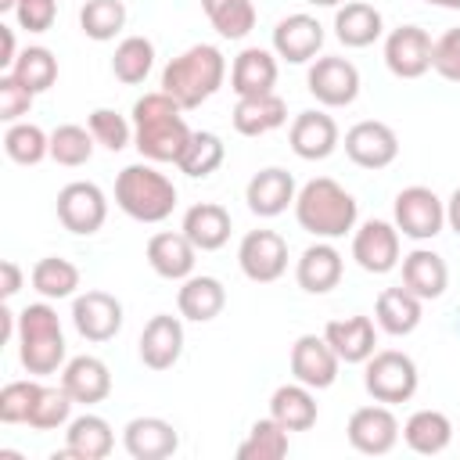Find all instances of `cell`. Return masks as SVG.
<instances>
[{
    "label": "cell",
    "instance_id": "cell-1",
    "mask_svg": "<svg viewBox=\"0 0 460 460\" xmlns=\"http://www.w3.org/2000/svg\"><path fill=\"white\" fill-rule=\"evenodd\" d=\"M190 126L183 119V108L165 93H144L133 104V147L147 158V162H180L187 140H190Z\"/></svg>",
    "mask_w": 460,
    "mask_h": 460
},
{
    "label": "cell",
    "instance_id": "cell-2",
    "mask_svg": "<svg viewBox=\"0 0 460 460\" xmlns=\"http://www.w3.org/2000/svg\"><path fill=\"white\" fill-rule=\"evenodd\" d=\"M295 219L316 241H334V237H345L356 226L359 205L338 180L316 176L295 194Z\"/></svg>",
    "mask_w": 460,
    "mask_h": 460
},
{
    "label": "cell",
    "instance_id": "cell-3",
    "mask_svg": "<svg viewBox=\"0 0 460 460\" xmlns=\"http://www.w3.org/2000/svg\"><path fill=\"white\" fill-rule=\"evenodd\" d=\"M226 79V58L212 43H194L176 54L162 72V90L187 111L205 104Z\"/></svg>",
    "mask_w": 460,
    "mask_h": 460
},
{
    "label": "cell",
    "instance_id": "cell-4",
    "mask_svg": "<svg viewBox=\"0 0 460 460\" xmlns=\"http://www.w3.org/2000/svg\"><path fill=\"white\" fill-rule=\"evenodd\" d=\"M115 205L137 223H162L176 208V187L151 162H133L115 176Z\"/></svg>",
    "mask_w": 460,
    "mask_h": 460
},
{
    "label": "cell",
    "instance_id": "cell-5",
    "mask_svg": "<svg viewBox=\"0 0 460 460\" xmlns=\"http://www.w3.org/2000/svg\"><path fill=\"white\" fill-rule=\"evenodd\" d=\"M18 359L36 377L58 374V367H65V334L54 305L32 302L18 313Z\"/></svg>",
    "mask_w": 460,
    "mask_h": 460
},
{
    "label": "cell",
    "instance_id": "cell-6",
    "mask_svg": "<svg viewBox=\"0 0 460 460\" xmlns=\"http://www.w3.org/2000/svg\"><path fill=\"white\" fill-rule=\"evenodd\" d=\"M363 367H367L363 370V388L370 392L374 402H385V406L410 402L417 385H420L417 363L406 352H399V349H381Z\"/></svg>",
    "mask_w": 460,
    "mask_h": 460
},
{
    "label": "cell",
    "instance_id": "cell-7",
    "mask_svg": "<svg viewBox=\"0 0 460 460\" xmlns=\"http://www.w3.org/2000/svg\"><path fill=\"white\" fill-rule=\"evenodd\" d=\"M395 226L410 241H431L446 226V201L431 187H402L395 194Z\"/></svg>",
    "mask_w": 460,
    "mask_h": 460
},
{
    "label": "cell",
    "instance_id": "cell-8",
    "mask_svg": "<svg viewBox=\"0 0 460 460\" xmlns=\"http://www.w3.org/2000/svg\"><path fill=\"white\" fill-rule=\"evenodd\" d=\"M58 223L68 230V234H97L108 219V198L97 183L90 180H72L58 190Z\"/></svg>",
    "mask_w": 460,
    "mask_h": 460
},
{
    "label": "cell",
    "instance_id": "cell-9",
    "mask_svg": "<svg viewBox=\"0 0 460 460\" xmlns=\"http://www.w3.org/2000/svg\"><path fill=\"white\" fill-rule=\"evenodd\" d=\"M237 266L252 284H273L288 270V241L277 230H248L237 244Z\"/></svg>",
    "mask_w": 460,
    "mask_h": 460
},
{
    "label": "cell",
    "instance_id": "cell-10",
    "mask_svg": "<svg viewBox=\"0 0 460 460\" xmlns=\"http://www.w3.org/2000/svg\"><path fill=\"white\" fill-rule=\"evenodd\" d=\"M305 86L323 108H349L359 97V68L349 58L327 54L309 65Z\"/></svg>",
    "mask_w": 460,
    "mask_h": 460
},
{
    "label": "cell",
    "instance_id": "cell-11",
    "mask_svg": "<svg viewBox=\"0 0 460 460\" xmlns=\"http://www.w3.org/2000/svg\"><path fill=\"white\" fill-rule=\"evenodd\" d=\"M399 431H402V428H399L392 406H385V402L352 410L349 428H345L349 446H352L356 453H363V456H385V453H392L395 442H399Z\"/></svg>",
    "mask_w": 460,
    "mask_h": 460
},
{
    "label": "cell",
    "instance_id": "cell-12",
    "mask_svg": "<svg viewBox=\"0 0 460 460\" xmlns=\"http://www.w3.org/2000/svg\"><path fill=\"white\" fill-rule=\"evenodd\" d=\"M435 40L420 25H399L385 36V65L395 79H420L431 68Z\"/></svg>",
    "mask_w": 460,
    "mask_h": 460
},
{
    "label": "cell",
    "instance_id": "cell-13",
    "mask_svg": "<svg viewBox=\"0 0 460 460\" xmlns=\"http://www.w3.org/2000/svg\"><path fill=\"white\" fill-rule=\"evenodd\" d=\"M345 155L359 169H388L399 158V137L388 122L363 119L345 133Z\"/></svg>",
    "mask_w": 460,
    "mask_h": 460
},
{
    "label": "cell",
    "instance_id": "cell-14",
    "mask_svg": "<svg viewBox=\"0 0 460 460\" xmlns=\"http://www.w3.org/2000/svg\"><path fill=\"white\" fill-rule=\"evenodd\" d=\"M72 327L86 341H111L122 331V302L108 291H83L72 298Z\"/></svg>",
    "mask_w": 460,
    "mask_h": 460
},
{
    "label": "cell",
    "instance_id": "cell-15",
    "mask_svg": "<svg viewBox=\"0 0 460 460\" xmlns=\"http://www.w3.org/2000/svg\"><path fill=\"white\" fill-rule=\"evenodd\" d=\"M352 259L367 273H392L399 266V226L388 219H367L352 234Z\"/></svg>",
    "mask_w": 460,
    "mask_h": 460
},
{
    "label": "cell",
    "instance_id": "cell-16",
    "mask_svg": "<svg viewBox=\"0 0 460 460\" xmlns=\"http://www.w3.org/2000/svg\"><path fill=\"white\" fill-rule=\"evenodd\" d=\"M338 367H341V359L327 345L323 334H302V338H295V345H291V377L295 381L309 385L313 392L316 388H331L334 377H338Z\"/></svg>",
    "mask_w": 460,
    "mask_h": 460
},
{
    "label": "cell",
    "instance_id": "cell-17",
    "mask_svg": "<svg viewBox=\"0 0 460 460\" xmlns=\"http://www.w3.org/2000/svg\"><path fill=\"white\" fill-rule=\"evenodd\" d=\"M288 144L302 162H323L341 144V133L327 111H298L288 129Z\"/></svg>",
    "mask_w": 460,
    "mask_h": 460
},
{
    "label": "cell",
    "instance_id": "cell-18",
    "mask_svg": "<svg viewBox=\"0 0 460 460\" xmlns=\"http://www.w3.org/2000/svg\"><path fill=\"white\" fill-rule=\"evenodd\" d=\"M320 47H323V25L313 14H288L273 25V54L291 65L316 61Z\"/></svg>",
    "mask_w": 460,
    "mask_h": 460
},
{
    "label": "cell",
    "instance_id": "cell-19",
    "mask_svg": "<svg viewBox=\"0 0 460 460\" xmlns=\"http://www.w3.org/2000/svg\"><path fill=\"white\" fill-rule=\"evenodd\" d=\"M295 194H298L295 190V176L288 169H280V165L259 169L244 187V201L259 219H273V216L288 212V205H295Z\"/></svg>",
    "mask_w": 460,
    "mask_h": 460
},
{
    "label": "cell",
    "instance_id": "cell-20",
    "mask_svg": "<svg viewBox=\"0 0 460 460\" xmlns=\"http://www.w3.org/2000/svg\"><path fill=\"white\" fill-rule=\"evenodd\" d=\"M140 363L147 370H169L183 352V323L180 316L155 313L140 331Z\"/></svg>",
    "mask_w": 460,
    "mask_h": 460
},
{
    "label": "cell",
    "instance_id": "cell-21",
    "mask_svg": "<svg viewBox=\"0 0 460 460\" xmlns=\"http://www.w3.org/2000/svg\"><path fill=\"white\" fill-rule=\"evenodd\" d=\"M122 446L133 460H165L180 449V435L165 417H133L122 428Z\"/></svg>",
    "mask_w": 460,
    "mask_h": 460
},
{
    "label": "cell",
    "instance_id": "cell-22",
    "mask_svg": "<svg viewBox=\"0 0 460 460\" xmlns=\"http://www.w3.org/2000/svg\"><path fill=\"white\" fill-rule=\"evenodd\" d=\"M341 270H345L341 252H338L331 241H316V244H309V248L298 255V262H295V280H298V288L309 291V295H327V291L338 288Z\"/></svg>",
    "mask_w": 460,
    "mask_h": 460
},
{
    "label": "cell",
    "instance_id": "cell-23",
    "mask_svg": "<svg viewBox=\"0 0 460 460\" xmlns=\"http://www.w3.org/2000/svg\"><path fill=\"white\" fill-rule=\"evenodd\" d=\"M61 388L83 406L104 402L111 395V370L97 356H72L61 367Z\"/></svg>",
    "mask_w": 460,
    "mask_h": 460
},
{
    "label": "cell",
    "instance_id": "cell-24",
    "mask_svg": "<svg viewBox=\"0 0 460 460\" xmlns=\"http://www.w3.org/2000/svg\"><path fill=\"white\" fill-rule=\"evenodd\" d=\"M115 449V431L97 413H79L65 424V449L54 456H75V460H104Z\"/></svg>",
    "mask_w": 460,
    "mask_h": 460
},
{
    "label": "cell",
    "instance_id": "cell-25",
    "mask_svg": "<svg viewBox=\"0 0 460 460\" xmlns=\"http://www.w3.org/2000/svg\"><path fill=\"white\" fill-rule=\"evenodd\" d=\"M323 338L327 345L338 352L341 363H367L374 352H377V331H374V320L356 313V316H345V320H331L323 327Z\"/></svg>",
    "mask_w": 460,
    "mask_h": 460
},
{
    "label": "cell",
    "instance_id": "cell-26",
    "mask_svg": "<svg viewBox=\"0 0 460 460\" xmlns=\"http://www.w3.org/2000/svg\"><path fill=\"white\" fill-rule=\"evenodd\" d=\"M277 86V54L266 47H244L230 65V90L237 97L273 93Z\"/></svg>",
    "mask_w": 460,
    "mask_h": 460
},
{
    "label": "cell",
    "instance_id": "cell-27",
    "mask_svg": "<svg viewBox=\"0 0 460 460\" xmlns=\"http://www.w3.org/2000/svg\"><path fill=\"white\" fill-rule=\"evenodd\" d=\"M180 230L187 234V241L198 252H219L230 241L234 219L219 201H198V205H190L183 212V226Z\"/></svg>",
    "mask_w": 460,
    "mask_h": 460
},
{
    "label": "cell",
    "instance_id": "cell-28",
    "mask_svg": "<svg viewBox=\"0 0 460 460\" xmlns=\"http://www.w3.org/2000/svg\"><path fill=\"white\" fill-rule=\"evenodd\" d=\"M226 305V288L223 280L208 277V273H190L187 280H180V291H176V309L183 320L190 323H208L223 313Z\"/></svg>",
    "mask_w": 460,
    "mask_h": 460
},
{
    "label": "cell",
    "instance_id": "cell-29",
    "mask_svg": "<svg viewBox=\"0 0 460 460\" xmlns=\"http://www.w3.org/2000/svg\"><path fill=\"white\" fill-rule=\"evenodd\" d=\"M194 255L198 248L187 241V234H172V230H162L147 241V266L165 277V280H187L194 273Z\"/></svg>",
    "mask_w": 460,
    "mask_h": 460
},
{
    "label": "cell",
    "instance_id": "cell-30",
    "mask_svg": "<svg viewBox=\"0 0 460 460\" xmlns=\"http://www.w3.org/2000/svg\"><path fill=\"white\" fill-rule=\"evenodd\" d=\"M449 284V266L438 252L431 248H413L410 255H402V288L413 291L420 302H431L446 291Z\"/></svg>",
    "mask_w": 460,
    "mask_h": 460
},
{
    "label": "cell",
    "instance_id": "cell-31",
    "mask_svg": "<svg viewBox=\"0 0 460 460\" xmlns=\"http://www.w3.org/2000/svg\"><path fill=\"white\" fill-rule=\"evenodd\" d=\"M288 122V104L277 93H255V97H237L234 104V129L241 137H266Z\"/></svg>",
    "mask_w": 460,
    "mask_h": 460
},
{
    "label": "cell",
    "instance_id": "cell-32",
    "mask_svg": "<svg viewBox=\"0 0 460 460\" xmlns=\"http://www.w3.org/2000/svg\"><path fill=\"white\" fill-rule=\"evenodd\" d=\"M420 313H424V302H420L413 291H406L402 284H399V288H385V291L377 295V305H374L377 327H381L385 334H392V338L413 334L417 323H420Z\"/></svg>",
    "mask_w": 460,
    "mask_h": 460
},
{
    "label": "cell",
    "instance_id": "cell-33",
    "mask_svg": "<svg viewBox=\"0 0 460 460\" xmlns=\"http://www.w3.org/2000/svg\"><path fill=\"white\" fill-rule=\"evenodd\" d=\"M381 32H385V18H381V11H377L374 4L349 0V4H341V7L334 11V36H338L345 47H352V50L370 47Z\"/></svg>",
    "mask_w": 460,
    "mask_h": 460
},
{
    "label": "cell",
    "instance_id": "cell-34",
    "mask_svg": "<svg viewBox=\"0 0 460 460\" xmlns=\"http://www.w3.org/2000/svg\"><path fill=\"white\" fill-rule=\"evenodd\" d=\"M316 395L309 385L302 381H291V385H280L273 388L270 395V417L280 420L288 431H309L316 424Z\"/></svg>",
    "mask_w": 460,
    "mask_h": 460
},
{
    "label": "cell",
    "instance_id": "cell-35",
    "mask_svg": "<svg viewBox=\"0 0 460 460\" xmlns=\"http://www.w3.org/2000/svg\"><path fill=\"white\" fill-rule=\"evenodd\" d=\"M402 442L420 456H435L453 442V424L442 410H417L402 424Z\"/></svg>",
    "mask_w": 460,
    "mask_h": 460
},
{
    "label": "cell",
    "instance_id": "cell-36",
    "mask_svg": "<svg viewBox=\"0 0 460 460\" xmlns=\"http://www.w3.org/2000/svg\"><path fill=\"white\" fill-rule=\"evenodd\" d=\"M223 158H226V144L208 129H194L187 147H183V155H180V162H176V169L187 172L190 180H205L223 165Z\"/></svg>",
    "mask_w": 460,
    "mask_h": 460
},
{
    "label": "cell",
    "instance_id": "cell-37",
    "mask_svg": "<svg viewBox=\"0 0 460 460\" xmlns=\"http://www.w3.org/2000/svg\"><path fill=\"white\" fill-rule=\"evenodd\" d=\"M151 68H155V43L147 36H126L111 54V72L126 86L144 83Z\"/></svg>",
    "mask_w": 460,
    "mask_h": 460
},
{
    "label": "cell",
    "instance_id": "cell-38",
    "mask_svg": "<svg viewBox=\"0 0 460 460\" xmlns=\"http://www.w3.org/2000/svg\"><path fill=\"white\" fill-rule=\"evenodd\" d=\"M29 280L43 298H72L79 291V266L61 255H47L32 266Z\"/></svg>",
    "mask_w": 460,
    "mask_h": 460
},
{
    "label": "cell",
    "instance_id": "cell-39",
    "mask_svg": "<svg viewBox=\"0 0 460 460\" xmlns=\"http://www.w3.org/2000/svg\"><path fill=\"white\" fill-rule=\"evenodd\" d=\"M4 155L14 165H40L50 155V133H43L36 122H11L4 129Z\"/></svg>",
    "mask_w": 460,
    "mask_h": 460
},
{
    "label": "cell",
    "instance_id": "cell-40",
    "mask_svg": "<svg viewBox=\"0 0 460 460\" xmlns=\"http://www.w3.org/2000/svg\"><path fill=\"white\" fill-rule=\"evenodd\" d=\"M288 456V428L273 417H262L248 428V438L237 446V460H280Z\"/></svg>",
    "mask_w": 460,
    "mask_h": 460
},
{
    "label": "cell",
    "instance_id": "cell-41",
    "mask_svg": "<svg viewBox=\"0 0 460 460\" xmlns=\"http://www.w3.org/2000/svg\"><path fill=\"white\" fill-rule=\"evenodd\" d=\"M201 7L223 40H244L255 29V4L252 0H201Z\"/></svg>",
    "mask_w": 460,
    "mask_h": 460
},
{
    "label": "cell",
    "instance_id": "cell-42",
    "mask_svg": "<svg viewBox=\"0 0 460 460\" xmlns=\"http://www.w3.org/2000/svg\"><path fill=\"white\" fill-rule=\"evenodd\" d=\"M126 25V4L122 0H83L79 7V29L97 40V43H108L122 32Z\"/></svg>",
    "mask_w": 460,
    "mask_h": 460
},
{
    "label": "cell",
    "instance_id": "cell-43",
    "mask_svg": "<svg viewBox=\"0 0 460 460\" xmlns=\"http://www.w3.org/2000/svg\"><path fill=\"white\" fill-rule=\"evenodd\" d=\"M11 75L22 86H29L32 93H43V90H50L58 83V58L47 47H25L18 54V61L11 65Z\"/></svg>",
    "mask_w": 460,
    "mask_h": 460
},
{
    "label": "cell",
    "instance_id": "cell-44",
    "mask_svg": "<svg viewBox=\"0 0 460 460\" xmlns=\"http://www.w3.org/2000/svg\"><path fill=\"white\" fill-rule=\"evenodd\" d=\"M93 133H90V126H75V122H61L54 133H50V158L58 162V165H68V169H75V165H86L90 162V155H93Z\"/></svg>",
    "mask_w": 460,
    "mask_h": 460
},
{
    "label": "cell",
    "instance_id": "cell-45",
    "mask_svg": "<svg viewBox=\"0 0 460 460\" xmlns=\"http://www.w3.org/2000/svg\"><path fill=\"white\" fill-rule=\"evenodd\" d=\"M72 406H75V399L61 385H40V395H36L25 424L36 431H54L72 420Z\"/></svg>",
    "mask_w": 460,
    "mask_h": 460
},
{
    "label": "cell",
    "instance_id": "cell-46",
    "mask_svg": "<svg viewBox=\"0 0 460 460\" xmlns=\"http://www.w3.org/2000/svg\"><path fill=\"white\" fill-rule=\"evenodd\" d=\"M86 126H90L93 140H97L101 147H108V151H122V147L133 144V122H126V119H122L119 111H111V108H93L90 119H86Z\"/></svg>",
    "mask_w": 460,
    "mask_h": 460
},
{
    "label": "cell",
    "instance_id": "cell-47",
    "mask_svg": "<svg viewBox=\"0 0 460 460\" xmlns=\"http://www.w3.org/2000/svg\"><path fill=\"white\" fill-rule=\"evenodd\" d=\"M36 395H40V381H7L0 388V420L4 424H25Z\"/></svg>",
    "mask_w": 460,
    "mask_h": 460
},
{
    "label": "cell",
    "instance_id": "cell-48",
    "mask_svg": "<svg viewBox=\"0 0 460 460\" xmlns=\"http://www.w3.org/2000/svg\"><path fill=\"white\" fill-rule=\"evenodd\" d=\"M32 90L29 86H22L11 72H4L0 75V119L11 126V122H22V115H29L32 111Z\"/></svg>",
    "mask_w": 460,
    "mask_h": 460
},
{
    "label": "cell",
    "instance_id": "cell-49",
    "mask_svg": "<svg viewBox=\"0 0 460 460\" xmlns=\"http://www.w3.org/2000/svg\"><path fill=\"white\" fill-rule=\"evenodd\" d=\"M431 68L449 79V83H460V25L456 29H446L435 47H431Z\"/></svg>",
    "mask_w": 460,
    "mask_h": 460
},
{
    "label": "cell",
    "instance_id": "cell-50",
    "mask_svg": "<svg viewBox=\"0 0 460 460\" xmlns=\"http://www.w3.org/2000/svg\"><path fill=\"white\" fill-rule=\"evenodd\" d=\"M14 18H18V29L25 32H47L58 18V0H18Z\"/></svg>",
    "mask_w": 460,
    "mask_h": 460
},
{
    "label": "cell",
    "instance_id": "cell-51",
    "mask_svg": "<svg viewBox=\"0 0 460 460\" xmlns=\"http://www.w3.org/2000/svg\"><path fill=\"white\" fill-rule=\"evenodd\" d=\"M18 291H22V266L14 259H4L0 262V295H4V302H11Z\"/></svg>",
    "mask_w": 460,
    "mask_h": 460
},
{
    "label": "cell",
    "instance_id": "cell-52",
    "mask_svg": "<svg viewBox=\"0 0 460 460\" xmlns=\"http://www.w3.org/2000/svg\"><path fill=\"white\" fill-rule=\"evenodd\" d=\"M18 61V47H14V29L0 25V68L11 72V65Z\"/></svg>",
    "mask_w": 460,
    "mask_h": 460
},
{
    "label": "cell",
    "instance_id": "cell-53",
    "mask_svg": "<svg viewBox=\"0 0 460 460\" xmlns=\"http://www.w3.org/2000/svg\"><path fill=\"white\" fill-rule=\"evenodd\" d=\"M446 223H449V230L460 237V187L449 194V201H446Z\"/></svg>",
    "mask_w": 460,
    "mask_h": 460
},
{
    "label": "cell",
    "instance_id": "cell-54",
    "mask_svg": "<svg viewBox=\"0 0 460 460\" xmlns=\"http://www.w3.org/2000/svg\"><path fill=\"white\" fill-rule=\"evenodd\" d=\"M431 7H446V11H460V0H424Z\"/></svg>",
    "mask_w": 460,
    "mask_h": 460
},
{
    "label": "cell",
    "instance_id": "cell-55",
    "mask_svg": "<svg viewBox=\"0 0 460 460\" xmlns=\"http://www.w3.org/2000/svg\"><path fill=\"white\" fill-rule=\"evenodd\" d=\"M305 4H313V7H341L349 0H305Z\"/></svg>",
    "mask_w": 460,
    "mask_h": 460
}]
</instances>
